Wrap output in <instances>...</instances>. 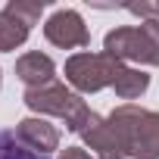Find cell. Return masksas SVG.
Masks as SVG:
<instances>
[{"instance_id":"cell-13","label":"cell","mask_w":159,"mask_h":159,"mask_svg":"<svg viewBox=\"0 0 159 159\" xmlns=\"http://www.w3.org/2000/svg\"><path fill=\"white\" fill-rule=\"evenodd\" d=\"M59 159H94L88 150H81V147H69V150H62V156Z\"/></svg>"},{"instance_id":"cell-12","label":"cell","mask_w":159,"mask_h":159,"mask_svg":"<svg viewBox=\"0 0 159 159\" xmlns=\"http://www.w3.org/2000/svg\"><path fill=\"white\" fill-rule=\"evenodd\" d=\"M19 19H25L28 25H34L38 19H41V13H44V3H22V0H10V3H7Z\"/></svg>"},{"instance_id":"cell-2","label":"cell","mask_w":159,"mask_h":159,"mask_svg":"<svg viewBox=\"0 0 159 159\" xmlns=\"http://www.w3.org/2000/svg\"><path fill=\"white\" fill-rule=\"evenodd\" d=\"M22 100H25L28 109H34V112H41V116H56V119H62L66 128L75 131V134H81V131L91 125V119H94V112L88 109V103L78 97V94H72L66 84H59V81H53V84H47V88H38V91H25Z\"/></svg>"},{"instance_id":"cell-9","label":"cell","mask_w":159,"mask_h":159,"mask_svg":"<svg viewBox=\"0 0 159 159\" xmlns=\"http://www.w3.org/2000/svg\"><path fill=\"white\" fill-rule=\"evenodd\" d=\"M28 31H31V25H28L25 19H19L10 7L0 10V50H3V53L22 47V44L28 41Z\"/></svg>"},{"instance_id":"cell-10","label":"cell","mask_w":159,"mask_h":159,"mask_svg":"<svg viewBox=\"0 0 159 159\" xmlns=\"http://www.w3.org/2000/svg\"><path fill=\"white\" fill-rule=\"evenodd\" d=\"M147 88H150V75L140 72V69H128V66H125V72L119 75V81L112 84L116 97H122V100H137Z\"/></svg>"},{"instance_id":"cell-6","label":"cell","mask_w":159,"mask_h":159,"mask_svg":"<svg viewBox=\"0 0 159 159\" xmlns=\"http://www.w3.org/2000/svg\"><path fill=\"white\" fill-rule=\"evenodd\" d=\"M16 75H19V81L25 84V91H38V88L53 84L56 66H53V59H50L47 53L31 50V53L19 56V62H16Z\"/></svg>"},{"instance_id":"cell-3","label":"cell","mask_w":159,"mask_h":159,"mask_svg":"<svg viewBox=\"0 0 159 159\" xmlns=\"http://www.w3.org/2000/svg\"><path fill=\"white\" fill-rule=\"evenodd\" d=\"M103 53L128 62H143V66H159V22H140V25H122L112 28L103 38Z\"/></svg>"},{"instance_id":"cell-7","label":"cell","mask_w":159,"mask_h":159,"mask_svg":"<svg viewBox=\"0 0 159 159\" xmlns=\"http://www.w3.org/2000/svg\"><path fill=\"white\" fill-rule=\"evenodd\" d=\"M81 137L91 147V153L100 156V159H128L122 143H119V137H116V131H112V125L106 119H100V116L91 119V125L81 131Z\"/></svg>"},{"instance_id":"cell-11","label":"cell","mask_w":159,"mask_h":159,"mask_svg":"<svg viewBox=\"0 0 159 159\" xmlns=\"http://www.w3.org/2000/svg\"><path fill=\"white\" fill-rule=\"evenodd\" d=\"M0 159H47V156L22 147L16 131H0Z\"/></svg>"},{"instance_id":"cell-5","label":"cell","mask_w":159,"mask_h":159,"mask_svg":"<svg viewBox=\"0 0 159 159\" xmlns=\"http://www.w3.org/2000/svg\"><path fill=\"white\" fill-rule=\"evenodd\" d=\"M44 38L53 47H88L91 44V31L84 25V19L78 16L75 10H56L47 22H44Z\"/></svg>"},{"instance_id":"cell-8","label":"cell","mask_w":159,"mask_h":159,"mask_svg":"<svg viewBox=\"0 0 159 159\" xmlns=\"http://www.w3.org/2000/svg\"><path fill=\"white\" fill-rule=\"evenodd\" d=\"M16 137H19L22 147H28V150H34L41 156H47L50 150L59 147V131L44 119H22L16 125Z\"/></svg>"},{"instance_id":"cell-4","label":"cell","mask_w":159,"mask_h":159,"mask_svg":"<svg viewBox=\"0 0 159 159\" xmlns=\"http://www.w3.org/2000/svg\"><path fill=\"white\" fill-rule=\"evenodd\" d=\"M122 72H125V62L109 53H75L66 59V81L81 94L112 88Z\"/></svg>"},{"instance_id":"cell-1","label":"cell","mask_w":159,"mask_h":159,"mask_svg":"<svg viewBox=\"0 0 159 159\" xmlns=\"http://www.w3.org/2000/svg\"><path fill=\"white\" fill-rule=\"evenodd\" d=\"M106 122L112 125L125 156L159 159V112L134 106V103H122L106 116Z\"/></svg>"}]
</instances>
